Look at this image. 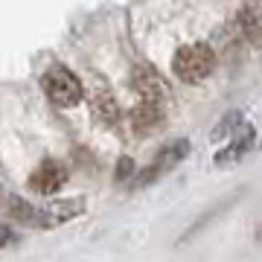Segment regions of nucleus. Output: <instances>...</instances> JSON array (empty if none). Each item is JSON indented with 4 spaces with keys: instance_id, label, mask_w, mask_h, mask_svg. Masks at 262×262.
Returning a JSON list of instances; mask_svg holds the SVG:
<instances>
[{
    "instance_id": "4468645a",
    "label": "nucleus",
    "mask_w": 262,
    "mask_h": 262,
    "mask_svg": "<svg viewBox=\"0 0 262 262\" xmlns=\"http://www.w3.org/2000/svg\"><path fill=\"white\" fill-rule=\"evenodd\" d=\"M15 242V233H12L9 227H0V248H3V245H12Z\"/></svg>"
},
{
    "instance_id": "9b49d317",
    "label": "nucleus",
    "mask_w": 262,
    "mask_h": 262,
    "mask_svg": "<svg viewBox=\"0 0 262 262\" xmlns=\"http://www.w3.org/2000/svg\"><path fill=\"white\" fill-rule=\"evenodd\" d=\"M9 210H12V219H18L24 225H29L32 222V213H35V207L29 204V201H24V198H12Z\"/></svg>"
},
{
    "instance_id": "6e6552de",
    "label": "nucleus",
    "mask_w": 262,
    "mask_h": 262,
    "mask_svg": "<svg viewBox=\"0 0 262 262\" xmlns=\"http://www.w3.org/2000/svg\"><path fill=\"white\" fill-rule=\"evenodd\" d=\"M160 120H163V105H158V102H146L143 99L131 111V125H134L137 134H151L155 128H160Z\"/></svg>"
},
{
    "instance_id": "20e7f679",
    "label": "nucleus",
    "mask_w": 262,
    "mask_h": 262,
    "mask_svg": "<svg viewBox=\"0 0 262 262\" xmlns=\"http://www.w3.org/2000/svg\"><path fill=\"white\" fill-rule=\"evenodd\" d=\"M82 213H84V201L82 198H73V201H56V204L41 207V210L35 207V213H32V222H29V225L47 230V227H58V225H64V222H70V219H76V215H82Z\"/></svg>"
},
{
    "instance_id": "423d86ee",
    "label": "nucleus",
    "mask_w": 262,
    "mask_h": 262,
    "mask_svg": "<svg viewBox=\"0 0 262 262\" xmlns=\"http://www.w3.org/2000/svg\"><path fill=\"white\" fill-rule=\"evenodd\" d=\"M67 181V169L58 163V160H44L41 166L29 175V189L38 192V195H53L56 189L64 187Z\"/></svg>"
},
{
    "instance_id": "7ed1b4c3",
    "label": "nucleus",
    "mask_w": 262,
    "mask_h": 262,
    "mask_svg": "<svg viewBox=\"0 0 262 262\" xmlns=\"http://www.w3.org/2000/svg\"><path fill=\"white\" fill-rule=\"evenodd\" d=\"M44 91H47L50 102L61 105V108H70L82 99V82L64 67H50L44 76Z\"/></svg>"
},
{
    "instance_id": "2eb2a0df",
    "label": "nucleus",
    "mask_w": 262,
    "mask_h": 262,
    "mask_svg": "<svg viewBox=\"0 0 262 262\" xmlns=\"http://www.w3.org/2000/svg\"><path fill=\"white\" fill-rule=\"evenodd\" d=\"M256 239H259V242H262V225L256 227Z\"/></svg>"
},
{
    "instance_id": "f03ea898",
    "label": "nucleus",
    "mask_w": 262,
    "mask_h": 262,
    "mask_svg": "<svg viewBox=\"0 0 262 262\" xmlns=\"http://www.w3.org/2000/svg\"><path fill=\"white\" fill-rule=\"evenodd\" d=\"M187 155H189V140H175V143H169L166 149H160L158 155H155V160H151L149 166H146L140 175L134 178V189H143V187H149V184H155V181H158L163 172L175 169L181 160L187 158Z\"/></svg>"
},
{
    "instance_id": "0eeeda50",
    "label": "nucleus",
    "mask_w": 262,
    "mask_h": 262,
    "mask_svg": "<svg viewBox=\"0 0 262 262\" xmlns=\"http://www.w3.org/2000/svg\"><path fill=\"white\" fill-rule=\"evenodd\" d=\"M251 149H253V128L251 125H242V131H239V134L233 131L230 140H227V146L215 155V163H219V166H227V163H233V160H242Z\"/></svg>"
},
{
    "instance_id": "f8f14e48",
    "label": "nucleus",
    "mask_w": 262,
    "mask_h": 262,
    "mask_svg": "<svg viewBox=\"0 0 262 262\" xmlns=\"http://www.w3.org/2000/svg\"><path fill=\"white\" fill-rule=\"evenodd\" d=\"M239 122H242V114H227L225 117V122L219 125V128L213 131V140H222L227 131H233V128H239Z\"/></svg>"
},
{
    "instance_id": "39448f33",
    "label": "nucleus",
    "mask_w": 262,
    "mask_h": 262,
    "mask_svg": "<svg viewBox=\"0 0 262 262\" xmlns=\"http://www.w3.org/2000/svg\"><path fill=\"white\" fill-rule=\"evenodd\" d=\"M134 88L137 94L146 99V102H158V105H166L169 102V84L166 79L155 70V67L143 64L134 70Z\"/></svg>"
},
{
    "instance_id": "9d476101",
    "label": "nucleus",
    "mask_w": 262,
    "mask_h": 262,
    "mask_svg": "<svg viewBox=\"0 0 262 262\" xmlns=\"http://www.w3.org/2000/svg\"><path fill=\"white\" fill-rule=\"evenodd\" d=\"M94 114L96 117H102L105 122H114L117 117H120V111H117V105H114V99H111V94H99L94 99Z\"/></svg>"
},
{
    "instance_id": "1a4fd4ad",
    "label": "nucleus",
    "mask_w": 262,
    "mask_h": 262,
    "mask_svg": "<svg viewBox=\"0 0 262 262\" xmlns=\"http://www.w3.org/2000/svg\"><path fill=\"white\" fill-rule=\"evenodd\" d=\"M239 20H242V29L253 41H262V3H248L239 15Z\"/></svg>"
},
{
    "instance_id": "ddd939ff",
    "label": "nucleus",
    "mask_w": 262,
    "mask_h": 262,
    "mask_svg": "<svg viewBox=\"0 0 262 262\" xmlns=\"http://www.w3.org/2000/svg\"><path fill=\"white\" fill-rule=\"evenodd\" d=\"M131 172H134V160H131V158H122V160H120V169H117V181H125Z\"/></svg>"
},
{
    "instance_id": "f257e3e1",
    "label": "nucleus",
    "mask_w": 262,
    "mask_h": 262,
    "mask_svg": "<svg viewBox=\"0 0 262 262\" xmlns=\"http://www.w3.org/2000/svg\"><path fill=\"white\" fill-rule=\"evenodd\" d=\"M213 47H207V44H187L172 58V70L178 73L181 82H201L213 73Z\"/></svg>"
},
{
    "instance_id": "dca6fc26",
    "label": "nucleus",
    "mask_w": 262,
    "mask_h": 262,
    "mask_svg": "<svg viewBox=\"0 0 262 262\" xmlns=\"http://www.w3.org/2000/svg\"><path fill=\"white\" fill-rule=\"evenodd\" d=\"M259 146H262V143H259Z\"/></svg>"
}]
</instances>
